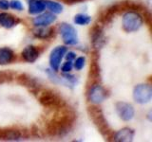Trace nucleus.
<instances>
[{"label": "nucleus", "mask_w": 152, "mask_h": 142, "mask_svg": "<svg viewBox=\"0 0 152 142\" xmlns=\"http://www.w3.org/2000/svg\"><path fill=\"white\" fill-rule=\"evenodd\" d=\"M28 12L31 14H37L42 12L46 9L44 0H28Z\"/></svg>", "instance_id": "f3484780"}, {"label": "nucleus", "mask_w": 152, "mask_h": 142, "mask_svg": "<svg viewBox=\"0 0 152 142\" xmlns=\"http://www.w3.org/2000/svg\"><path fill=\"white\" fill-rule=\"evenodd\" d=\"M17 24L16 18L7 12H0V25L6 28H11Z\"/></svg>", "instance_id": "a211bd4d"}, {"label": "nucleus", "mask_w": 152, "mask_h": 142, "mask_svg": "<svg viewBox=\"0 0 152 142\" xmlns=\"http://www.w3.org/2000/svg\"><path fill=\"white\" fill-rule=\"evenodd\" d=\"M88 113L89 117L91 118L94 124L96 125L97 129L101 133V135L107 140H110V138H113V132L110 129V127L108 126L107 121L104 117V114L102 109L99 106L91 105L88 108Z\"/></svg>", "instance_id": "f03ea898"}, {"label": "nucleus", "mask_w": 152, "mask_h": 142, "mask_svg": "<svg viewBox=\"0 0 152 142\" xmlns=\"http://www.w3.org/2000/svg\"><path fill=\"white\" fill-rule=\"evenodd\" d=\"M66 52V46H56L54 49H52L50 55V67L53 71H57L60 67L61 61L63 59L64 55Z\"/></svg>", "instance_id": "9b49d317"}, {"label": "nucleus", "mask_w": 152, "mask_h": 142, "mask_svg": "<svg viewBox=\"0 0 152 142\" xmlns=\"http://www.w3.org/2000/svg\"><path fill=\"white\" fill-rule=\"evenodd\" d=\"M145 21L148 24V26H150L151 24V15H150V12H145Z\"/></svg>", "instance_id": "c85d7f7f"}, {"label": "nucleus", "mask_w": 152, "mask_h": 142, "mask_svg": "<svg viewBox=\"0 0 152 142\" xmlns=\"http://www.w3.org/2000/svg\"><path fill=\"white\" fill-rule=\"evenodd\" d=\"M85 58L84 57H78L77 59L75 60V63H74V67L76 70H81L85 65Z\"/></svg>", "instance_id": "393cba45"}, {"label": "nucleus", "mask_w": 152, "mask_h": 142, "mask_svg": "<svg viewBox=\"0 0 152 142\" xmlns=\"http://www.w3.org/2000/svg\"><path fill=\"white\" fill-rule=\"evenodd\" d=\"M59 31L62 36V39H63V42L66 45L73 46L78 43L77 31L69 24L62 23L59 27Z\"/></svg>", "instance_id": "423d86ee"}, {"label": "nucleus", "mask_w": 152, "mask_h": 142, "mask_svg": "<svg viewBox=\"0 0 152 142\" xmlns=\"http://www.w3.org/2000/svg\"><path fill=\"white\" fill-rule=\"evenodd\" d=\"M13 79V74L10 71H1L0 72V83L11 82Z\"/></svg>", "instance_id": "5701e85b"}, {"label": "nucleus", "mask_w": 152, "mask_h": 142, "mask_svg": "<svg viewBox=\"0 0 152 142\" xmlns=\"http://www.w3.org/2000/svg\"><path fill=\"white\" fill-rule=\"evenodd\" d=\"M142 25V18L135 12H128L123 17V28L126 32L138 30Z\"/></svg>", "instance_id": "20e7f679"}, {"label": "nucleus", "mask_w": 152, "mask_h": 142, "mask_svg": "<svg viewBox=\"0 0 152 142\" xmlns=\"http://www.w3.org/2000/svg\"><path fill=\"white\" fill-rule=\"evenodd\" d=\"M10 8V2L8 0H0V9L6 11Z\"/></svg>", "instance_id": "bb28decb"}, {"label": "nucleus", "mask_w": 152, "mask_h": 142, "mask_svg": "<svg viewBox=\"0 0 152 142\" xmlns=\"http://www.w3.org/2000/svg\"><path fill=\"white\" fill-rule=\"evenodd\" d=\"M33 34L39 39H49V38L53 36L54 30L51 28H40L35 30Z\"/></svg>", "instance_id": "aec40b11"}, {"label": "nucleus", "mask_w": 152, "mask_h": 142, "mask_svg": "<svg viewBox=\"0 0 152 142\" xmlns=\"http://www.w3.org/2000/svg\"><path fill=\"white\" fill-rule=\"evenodd\" d=\"M119 13L117 4L113 5L111 7H108L106 11L102 12L101 16H100V23L101 24H108L112 21V19L115 14Z\"/></svg>", "instance_id": "dca6fc26"}, {"label": "nucleus", "mask_w": 152, "mask_h": 142, "mask_svg": "<svg viewBox=\"0 0 152 142\" xmlns=\"http://www.w3.org/2000/svg\"><path fill=\"white\" fill-rule=\"evenodd\" d=\"M133 98L134 101L140 104H145L151 101L152 88L149 84L142 83L138 84L133 90Z\"/></svg>", "instance_id": "39448f33"}, {"label": "nucleus", "mask_w": 152, "mask_h": 142, "mask_svg": "<svg viewBox=\"0 0 152 142\" xmlns=\"http://www.w3.org/2000/svg\"><path fill=\"white\" fill-rule=\"evenodd\" d=\"M91 21V17L87 15V14L84 13H79L76 14L74 17V23L76 25H80V26H84V25H88Z\"/></svg>", "instance_id": "412c9836"}, {"label": "nucleus", "mask_w": 152, "mask_h": 142, "mask_svg": "<svg viewBox=\"0 0 152 142\" xmlns=\"http://www.w3.org/2000/svg\"><path fill=\"white\" fill-rule=\"evenodd\" d=\"M13 51L8 47H3L0 49V64L5 65L10 64L13 60Z\"/></svg>", "instance_id": "6ab92c4d"}, {"label": "nucleus", "mask_w": 152, "mask_h": 142, "mask_svg": "<svg viewBox=\"0 0 152 142\" xmlns=\"http://www.w3.org/2000/svg\"><path fill=\"white\" fill-rule=\"evenodd\" d=\"M133 137H134V131L130 128L126 127L114 134L113 140L117 142H128L132 141Z\"/></svg>", "instance_id": "ddd939ff"}, {"label": "nucleus", "mask_w": 152, "mask_h": 142, "mask_svg": "<svg viewBox=\"0 0 152 142\" xmlns=\"http://www.w3.org/2000/svg\"><path fill=\"white\" fill-rule=\"evenodd\" d=\"M65 3H68V4H73V3H79L81 1H84V0H61Z\"/></svg>", "instance_id": "c756f323"}, {"label": "nucleus", "mask_w": 152, "mask_h": 142, "mask_svg": "<svg viewBox=\"0 0 152 142\" xmlns=\"http://www.w3.org/2000/svg\"><path fill=\"white\" fill-rule=\"evenodd\" d=\"M107 92L102 85L99 83L94 84L89 87L88 91V99L93 104H100L107 98Z\"/></svg>", "instance_id": "0eeeda50"}, {"label": "nucleus", "mask_w": 152, "mask_h": 142, "mask_svg": "<svg viewBox=\"0 0 152 142\" xmlns=\"http://www.w3.org/2000/svg\"><path fill=\"white\" fill-rule=\"evenodd\" d=\"M38 99H39L40 103L43 106L50 109H60L66 105L64 99L56 92L50 89L40 92Z\"/></svg>", "instance_id": "7ed1b4c3"}, {"label": "nucleus", "mask_w": 152, "mask_h": 142, "mask_svg": "<svg viewBox=\"0 0 152 142\" xmlns=\"http://www.w3.org/2000/svg\"><path fill=\"white\" fill-rule=\"evenodd\" d=\"M44 1H45L46 8L50 9L53 13H60V12H62V11H63V7L61 6V4L50 1V0H44Z\"/></svg>", "instance_id": "4be33fe9"}, {"label": "nucleus", "mask_w": 152, "mask_h": 142, "mask_svg": "<svg viewBox=\"0 0 152 142\" xmlns=\"http://www.w3.org/2000/svg\"><path fill=\"white\" fill-rule=\"evenodd\" d=\"M101 80V70L98 64V56L92 57V61L90 63L89 71H88V85L92 86L94 84L99 83Z\"/></svg>", "instance_id": "1a4fd4ad"}, {"label": "nucleus", "mask_w": 152, "mask_h": 142, "mask_svg": "<svg viewBox=\"0 0 152 142\" xmlns=\"http://www.w3.org/2000/svg\"><path fill=\"white\" fill-rule=\"evenodd\" d=\"M90 37H91L92 46L95 50L102 49L107 42L106 38L104 36L102 27L100 25L94 26L91 30H90Z\"/></svg>", "instance_id": "9d476101"}, {"label": "nucleus", "mask_w": 152, "mask_h": 142, "mask_svg": "<svg viewBox=\"0 0 152 142\" xmlns=\"http://www.w3.org/2000/svg\"><path fill=\"white\" fill-rule=\"evenodd\" d=\"M15 80H16L17 83H19L24 87L28 88L31 92L39 91V89L41 87L40 83L38 82L35 78H33L31 75L26 74V73L19 74L15 78Z\"/></svg>", "instance_id": "6e6552de"}, {"label": "nucleus", "mask_w": 152, "mask_h": 142, "mask_svg": "<svg viewBox=\"0 0 152 142\" xmlns=\"http://www.w3.org/2000/svg\"><path fill=\"white\" fill-rule=\"evenodd\" d=\"M10 7L13 9H16V11H23L24 9V6L20 0H12L10 2Z\"/></svg>", "instance_id": "b1692460"}, {"label": "nucleus", "mask_w": 152, "mask_h": 142, "mask_svg": "<svg viewBox=\"0 0 152 142\" xmlns=\"http://www.w3.org/2000/svg\"><path fill=\"white\" fill-rule=\"evenodd\" d=\"M75 58H76V54L74 53V52H72V51L68 52V53H66V61H72V60H74Z\"/></svg>", "instance_id": "cd10ccee"}, {"label": "nucleus", "mask_w": 152, "mask_h": 142, "mask_svg": "<svg viewBox=\"0 0 152 142\" xmlns=\"http://www.w3.org/2000/svg\"><path fill=\"white\" fill-rule=\"evenodd\" d=\"M72 63H71V61H66V63H64V64L62 65V71H63L64 73H66V72H69V71L72 69Z\"/></svg>", "instance_id": "a878e982"}, {"label": "nucleus", "mask_w": 152, "mask_h": 142, "mask_svg": "<svg viewBox=\"0 0 152 142\" xmlns=\"http://www.w3.org/2000/svg\"><path fill=\"white\" fill-rule=\"evenodd\" d=\"M22 57L28 63H33L39 57V51L33 46H28L22 51Z\"/></svg>", "instance_id": "2eb2a0df"}, {"label": "nucleus", "mask_w": 152, "mask_h": 142, "mask_svg": "<svg viewBox=\"0 0 152 142\" xmlns=\"http://www.w3.org/2000/svg\"><path fill=\"white\" fill-rule=\"evenodd\" d=\"M56 20V17L50 12H45L41 14V15H38L37 17L34 18L33 20V24L36 27H47L52 24Z\"/></svg>", "instance_id": "4468645a"}, {"label": "nucleus", "mask_w": 152, "mask_h": 142, "mask_svg": "<svg viewBox=\"0 0 152 142\" xmlns=\"http://www.w3.org/2000/svg\"><path fill=\"white\" fill-rule=\"evenodd\" d=\"M58 113L54 118L48 123L47 133L50 135H65L72 128L76 120V114L66 105L58 109Z\"/></svg>", "instance_id": "f257e3e1"}, {"label": "nucleus", "mask_w": 152, "mask_h": 142, "mask_svg": "<svg viewBox=\"0 0 152 142\" xmlns=\"http://www.w3.org/2000/svg\"><path fill=\"white\" fill-rule=\"evenodd\" d=\"M116 111L121 120L125 121L131 120L135 114L134 108L132 107V105L124 101H120L116 103Z\"/></svg>", "instance_id": "f8f14e48"}]
</instances>
